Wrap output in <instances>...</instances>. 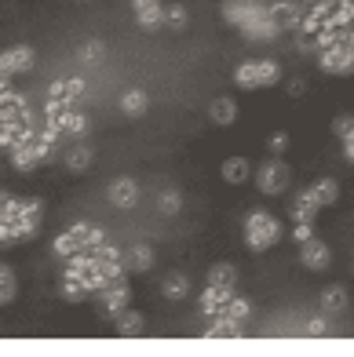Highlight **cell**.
Masks as SVG:
<instances>
[{
	"instance_id": "1f68e13d",
	"label": "cell",
	"mask_w": 354,
	"mask_h": 357,
	"mask_svg": "<svg viewBox=\"0 0 354 357\" xmlns=\"http://www.w3.org/2000/svg\"><path fill=\"white\" fill-rule=\"evenodd\" d=\"M186 22H190V15H186L183 4H168V8H165V26H168V29H175V33H179V29H186Z\"/></svg>"
},
{
	"instance_id": "9c48e42d",
	"label": "cell",
	"mask_w": 354,
	"mask_h": 357,
	"mask_svg": "<svg viewBox=\"0 0 354 357\" xmlns=\"http://www.w3.org/2000/svg\"><path fill=\"white\" fill-rule=\"evenodd\" d=\"M99 299H103V310H106L110 317H117L121 310H128V303H132V288H128V278L110 281V284L99 291Z\"/></svg>"
},
{
	"instance_id": "ac0fdd59",
	"label": "cell",
	"mask_w": 354,
	"mask_h": 357,
	"mask_svg": "<svg viewBox=\"0 0 354 357\" xmlns=\"http://www.w3.org/2000/svg\"><path fill=\"white\" fill-rule=\"evenodd\" d=\"M147 109H150V95L142 88H128L121 95V113H124V117H142Z\"/></svg>"
},
{
	"instance_id": "e575fe53",
	"label": "cell",
	"mask_w": 354,
	"mask_h": 357,
	"mask_svg": "<svg viewBox=\"0 0 354 357\" xmlns=\"http://www.w3.org/2000/svg\"><path fill=\"white\" fill-rule=\"evenodd\" d=\"M66 132H70V135H84V132H88V117H84L77 106H70V113H66Z\"/></svg>"
},
{
	"instance_id": "d4e9b609",
	"label": "cell",
	"mask_w": 354,
	"mask_h": 357,
	"mask_svg": "<svg viewBox=\"0 0 354 357\" xmlns=\"http://www.w3.org/2000/svg\"><path fill=\"white\" fill-rule=\"evenodd\" d=\"M161 291H165V299H168V303H183V299L190 296V281L183 278V273H172Z\"/></svg>"
},
{
	"instance_id": "603a6c76",
	"label": "cell",
	"mask_w": 354,
	"mask_h": 357,
	"mask_svg": "<svg viewBox=\"0 0 354 357\" xmlns=\"http://www.w3.org/2000/svg\"><path fill=\"white\" fill-rule=\"evenodd\" d=\"M132 273H147L154 270V248L150 245H135L132 252H128V263H124Z\"/></svg>"
},
{
	"instance_id": "d6986e66",
	"label": "cell",
	"mask_w": 354,
	"mask_h": 357,
	"mask_svg": "<svg viewBox=\"0 0 354 357\" xmlns=\"http://www.w3.org/2000/svg\"><path fill=\"white\" fill-rule=\"evenodd\" d=\"M252 178V165L245 157H230V160H223V183H230V186H241V183H249Z\"/></svg>"
},
{
	"instance_id": "6da1fadb",
	"label": "cell",
	"mask_w": 354,
	"mask_h": 357,
	"mask_svg": "<svg viewBox=\"0 0 354 357\" xmlns=\"http://www.w3.org/2000/svg\"><path fill=\"white\" fill-rule=\"evenodd\" d=\"M55 135H47L44 128H34L19 146L11 150V165L19 168V172H34V168H40L47 157H52V150H55Z\"/></svg>"
},
{
	"instance_id": "8992f818",
	"label": "cell",
	"mask_w": 354,
	"mask_h": 357,
	"mask_svg": "<svg viewBox=\"0 0 354 357\" xmlns=\"http://www.w3.org/2000/svg\"><path fill=\"white\" fill-rule=\"evenodd\" d=\"M260 15H267V0H223V19L237 29Z\"/></svg>"
},
{
	"instance_id": "d590c367",
	"label": "cell",
	"mask_w": 354,
	"mask_h": 357,
	"mask_svg": "<svg viewBox=\"0 0 354 357\" xmlns=\"http://www.w3.org/2000/svg\"><path fill=\"white\" fill-rule=\"evenodd\" d=\"M91 230H95V226H91V222H84V219H80V222H73V226H70V237L77 241V248H84L88 241H91Z\"/></svg>"
},
{
	"instance_id": "f35d334b",
	"label": "cell",
	"mask_w": 354,
	"mask_h": 357,
	"mask_svg": "<svg viewBox=\"0 0 354 357\" xmlns=\"http://www.w3.org/2000/svg\"><path fill=\"white\" fill-rule=\"evenodd\" d=\"M314 237V222H296L293 226V241L296 245H303V241H311Z\"/></svg>"
},
{
	"instance_id": "44dd1931",
	"label": "cell",
	"mask_w": 354,
	"mask_h": 357,
	"mask_svg": "<svg viewBox=\"0 0 354 357\" xmlns=\"http://www.w3.org/2000/svg\"><path fill=\"white\" fill-rule=\"evenodd\" d=\"M208 117H212V124L227 128V124L237 121V102L234 99H216L212 106H208Z\"/></svg>"
},
{
	"instance_id": "ffe728a7",
	"label": "cell",
	"mask_w": 354,
	"mask_h": 357,
	"mask_svg": "<svg viewBox=\"0 0 354 357\" xmlns=\"http://www.w3.org/2000/svg\"><path fill=\"white\" fill-rule=\"evenodd\" d=\"M307 193H311V201L318 208H329V204H336V197H340V186H336V178H318L314 186H307Z\"/></svg>"
},
{
	"instance_id": "4316f807",
	"label": "cell",
	"mask_w": 354,
	"mask_h": 357,
	"mask_svg": "<svg viewBox=\"0 0 354 357\" xmlns=\"http://www.w3.org/2000/svg\"><path fill=\"white\" fill-rule=\"evenodd\" d=\"M249 314H252V303H249V299H241V296H234V299L227 303V310H223L219 317H227V321H234V324H241V328H245Z\"/></svg>"
},
{
	"instance_id": "b9f144b4",
	"label": "cell",
	"mask_w": 354,
	"mask_h": 357,
	"mask_svg": "<svg viewBox=\"0 0 354 357\" xmlns=\"http://www.w3.org/2000/svg\"><path fill=\"white\" fill-rule=\"evenodd\" d=\"M340 47H347V52L354 55V26H347L344 33H340Z\"/></svg>"
},
{
	"instance_id": "f1b7e54d",
	"label": "cell",
	"mask_w": 354,
	"mask_h": 357,
	"mask_svg": "<svg viewBox=\"0 0 354 357\" xmlns=\"http://www.w3.org/2000/svg\"><path fill=\"white\" fill-rule=\"evenodd\" d=\"M15 296H19V281H15L11 266H0V306H8Z\"/></svg>"
},
{
	"instance_id": "5b68a950",
	"label": "cell",
	"mask_w": 354,
	"mask_h": 357,
	"mask_svg": "<svg viewBox=\"0 0 354 357\" xmlns=\"http://www.w3.org/2000/svg\"><path fill=\"white\" fill-rule=\"evenodd\" d=\"M34 47L29 44H15L8 47V52H0V80H11V77H19V73H29L34 70Z\"/></svg>"
},
{
	"instance_id": "3957f363",
	"label": "cell",
	"mask_w": 354,
	"mask_h": 357,
	"mask_svg": "<svg viewBox=\"0 0 354 357\" xmlns=\"http://www.w3.org/2000/svg\"><path fill=\"white\" fill-rule=\"evenodd\" d=\"M281 80V66L274 59H252V62H241L234 70V84L245 88V91H256V88H270Z\"/></svg>"
},
{
	"instance_id": "74e56055",
	"label": "cell",
	"mask_w": 354,
	"mask_h": 357,
	"mask_svg": "<svg viewBox=\"0 0 354 357\" xmlns=\"http://www.w3.org/2000/svg\"><path fill=\"white\" fill-rule=\"evenodd\" d=\"M336 135H340L344 142H354V117H336Z\"/></svg>"
},
{
	"instance_id": "4fadbf2b",
	"label": "cell",
	"mask_w": 354,
	"mask_h": 357,
	"mask_svg": "<svg viewBox=\"0 0 354 357\" xmlns=\"http://www.w3.org/2000/svg\"><path fill=\"white\" fill-rule=\"evenodd\" d=\"M267 15H270V19H274L281 29H296L300 19H303V4H296V0H270Z\"/></svg>"
},
{
	"instance_id": "ee69618b",
	"label": "cell",
	"mask_w": 354,
	"mask_h": 357,
	"mask_svg": "<svg viewBox=\"0 0 354 357\" xmlns=\"http://www.w3.org/2000/svg\"><path fill=\"white\" fill-rule=\"evenodd\" d=\"M344 157H347L351 165H354V142H344Z\"/></svg>"
},
{
	"instance_id": "9a60e30c",
	"label": "cell",
	"mask_w": 354,
	"mask_h": 357,
	"mask_svg": "<svg viewBox=\"0 0 354 357\" xmlns=\"http://www.w3.org/2000/svg\"><path fill=\"white\" fill-rule=\"evenodd\" d=\"M106 197H110V204H114V208H132L139 201V183H135V178H128V175H121V178L110 183Z\"/></svg>"
},
{
	"instance_id": "e0dca14e",
	"label": "cell",
	"mask_w": 354,
	"mask_h": 357,
	"mask_svg": "<svg viewBox=\"0 0 354 357\" xmlns=\"http://www.w3.org/2000/svg\"><path fill=\"white\" fill-rule=\"evenodd\" d=\"M318 212H321V208L311 201L307 190H300L296 197H293V204H288V215H293V222H314Z\"/></svg>"
},
{
	"instance_id": "836d02e7",
	"label": "cell",
	"mask_w": 354,
	"mask_h": 357,
	"mask_svg": "<svg viewBox=\"0 0 354 357\" xmlns=\"http://www.w3.org/2000/svg\"><path fill=\"white\" fill-rule=\"evenodd\" d=\"M52 252H55L59 259H70V255H73V252H80V248H77V241H73V237H70V230H66V234H59V237L52 241Z\"/></svg>"
},
{
	"instance_id": "277c9868",
	"label": "cell",
	"mask_w": 354,
	"mask_h": 357,
	"mask_svg": "<svg viewBox=\"0 0 354 357\" xmlns=\"http://www.w3.org/2000/svg\"><path fill=\"white\" fill-rule=\"evenodd\" d=\"M288 183H293V172H288V165L281 157L263 160L260 172H256V186H260V193H267V197H281L288 190Z\"/></svg>"
},
{
	"instance_id": "d6a6232c",
	"label": "cell",
	"mask_w": 354,
	"mask_h": 357,
	"mask_svg": "<svg viewBox=\"0 0 354 357\" xmlns=\"http://www.w3.org/2000/svg\"><path fill=\"white\" fill-rule=\"evenodd\" d=\"M157 204H161V212H165V215H179V208H183V193H179V190H165Z\"/></svg>"
},
{
	"instance_id": "7bdbcfd3",
	"label": "cell",
	"mask_w": 354,
	"mask_h": 357,
	"mask_svg": "<svg viewBox=\"0 0 354 357\" xmlns=\"http://www.w3.org/2000/svg\"><path fill=\"white\" fill-rule=\"evenodd\" d=\"M303 91H307V80H303V77L288 80V95H303Z\"/></svg>"
},
{
	"instance_id": "30bf717a",
	"label": "cell",
	"mask_w": 354,
	"mask_h": 357,
	"mask_svg": "<svg viewBox=\"0 0 354 357\" xmlns=\"http://www.w3.org/2000/svg\"><path fill=\"white\" fill-rule=\"evenodd\" d=\"M300 263L307 266V270H329L332 266V252H329V245L325 241H318V237H311V241H303L300 245Z\"/></svg>"
},
{
	"instance_id": "7a4b0ae2",
	"label": "cell",
	"mask_w": 354,
	"mask_h": 357,
	"mask_svg": "<svg viewBox=\"0 0 354 357\" xmlns=\"http://www.w3.org/2000/svg\"><path fill=\"white\" fill-rule=\"evenodd\" d=\"M281 241V222L263 212V208H256V212L245 215V245L252 252H267V248H274Z\"/></svg>"
},
{
	"instance_id": "2e32d148",
	"label": "cell",
	"mask_w": 354,
	"mask_h": 357,
	"mask_svg": "<svg viewBox=\"0 0 354 357\" xmlns=\"http://www.w3.org/2000/svg\"><path fill=\"white\" fill-rule=\"evenodd\" d=\"M40 226H29V222H0V248H15V245H26V241L37 237Z\"/></svg>"
},
{
	"instance_id": "5bb4252c",
	"label": "cell",
	"mask_w": 354,
	"mask_h": 357,
	"mask_svg": "<svg viewBox=\"0 0 354 357\" xmlns=\"http://www.w3.org/2000/svg\"><path fill=\"white\" fill-rule=\"evenodd\" d=\"M47 99H52V102H66V106H77L80 99H84V80H80V77L55 80V84L47 88Z\"/></svg>"
},
{
	"instance_id": "ab89813d",
	"label": "cell",
	"mask_w": 354,
	"mask_h": 357,
	"mask_svg": "<svg viewBox=\"0 0 354 357\" xmlns=\"http://www.w3.org/2000/svg\"><path fill=\"white\" fill-rule=\"evenodd\" d=\"M267 150L274 153V157H281V153L288 150V135H285V132H278V135H270V146H267Z\"/></svg>"
},
{
	"instance_id": "cb8c5ba5",
	"label": "cell",
	"mask_w": 354,
	"mask_h": 357,
	"mask_svg": "<svg viewBox=\"0 0 354 357\" xmlns=\"http://www.w3.org/2000/svg\"><path fill=\"white\" fill-rule=\"evenodd\" d=\"M208 284H219V288H234L237 284V266L234 263H219L208 270Z\"/></svg>"
},
{
	"instance_id": "8fae6325",
	"label": "cell",
	"mask_w": 354,
	"mask_h": 357,
	"mask_svg": "<svg viewBox=\"0 0 354 357\" xmlns=\"http://www.w3.org/2000/svg\"><path fill=\"white\" fill-rule=\"evenodd\" d=\"M285 33V29L270 19V15H260V19H252V22H245L241 26V37L245 40H256V44H270V40H278Z\"/></svg>"
},
{
	"instance_id": "7402d4cb",
	"label": "cell",
	"mask_w": 354,
	"mask_h": 357,
	"mask_svg": "<svg viewBox=\"0 0 354 357\" xmlns=\"http://www.w3.org/2000/svg\"><path fill=\"white\" fill-rule=\"evenodd\" d=\"M347 288H340V284H332V288H325L321 291V310L325 314H344L347 310Z\"/></svg>"
},
{
	"instance_id": "7dc6e473",
	"label": "cell",
	"mask_w": 354,
	"mask_h": 357,
	"mask_svg": "<svg viewBox=\"0 0 354 357\" xmlns=\"http://www.w3.org/2000/svg\"><path fill=\"white\" fill-rule=\"evenodd\" d=\"M311 4H314V0H311Z\"/></svg>"
},
{
	"instance_id": "7c38bea8",
	"label": "cell",
	"mask_w": 354,
	"mask_h": 357,
	"mask_svg": "<svg viewBox=\"0 0 354 357\" xmlns=\"http://www.w3.org/2000/svg\"><path fill=\"white\" fill-rule=\"evenodd\" d=\"M234 299V288H219V284H205V291H201V314L212 321V317H219L223 310H227V303Z\"/></svg>"
},
{
	"instance_id": "60d3db41",
	"label": "cell",
	"mask_w": 354,
	"mask_h": 357,
	"mask_svg": "<svg viewBox=\"0 0 354 357\" xmlns=\"http://www.w3.org/2000/svg\"><path fill=\"white\" fill-rule=\"evenodd\" d=\"M99 55H103V44L99 40H91V44L80 47V59H84V62H99Z\"/></svg>"
},
{
	"instance_id": "ba28073f",
	"label": "cell",
	"mask_w": 354,
	"mask_h": 357,
	"mask_svg": "<svg viewBox=\"0 0 354 357\" xmlns=\"http://www.w3.org/2000/svg\"><path fill=\"white\" fill-rule=\"evenodd\" d=\"M132 15H135L139 29H147V33L165 29V4L161 0H132Z\"/></svg>"
},
{
	"instance_id": "52a82bcc",
	"label": "cell",
	"mask_w": 354,
	"mask_h": 357,
	"mask_svg": "<svg viewBox=\"0 0 354 357\" xmlns=\"http://www.w3.org/2000/svg\"><path fill=\"white\" fill-rule=\"evenodd\" d=\"M318 70L321 73H332V77H347L354 73V55L347 52V47H329V52H318Z\"/></svg>"
},
{
	"instance_id": "4dcf8cb0",
	"label": "cell",
	"mask_w": 354,
	"mask_h": 357,
	"mask_svg": "<svg viewBox=\"0 0 354 357\" xmlns=\"http://www.w3.org/2000/svg\"><path fill=\"white\" fill-rule=\"evenodd\" d=\"M117 332H121V335H139V332H142V314L121 310V314H117Z\"/></svg>"
},
{
	"instance_id": "83f0119b",
	"label": "cell",
	"mask_w": 354,
	"mask_h": 357,
	"mask_svg": "<svg viewBox=\"0 0 354 357\" xmlns=\"http://www.w3.org/2000/svg\"><path fill=\"white\" fill-rule=\"evenodd\" d=\"M91 160H95L91 146H73V150L66 153V168H70V172H88Z\"/></svg>"
},
{
	"instance_id": "484cf974",
	"label": "cell",
	"mask_w": 354,
	"mask_h": 357,
	"mask_svg": "<svg viewBox=\"0 0 354 357\" xmlns=\"http://www.w3.org/2000/svg\"><path fill=\"white\" fill-rule=\"evenodd\" d=\"M205 335L208 339H237L241 335V324H234L227 317H212V324L205 328Z\"/></svg>"
},
{
	"instance_id": "8d00e7d4",
	"label": "cell",
	"mask_w": 354,
	"mask_h": 357,
	"mask_svg": "<svg viewBox=\"0 0 354 357\" xmlns=\"http://www.w3.org/2000/svg\"><path fill=\"white\" fill-rule=\"evenodd\" d=\"M307 335H329L332 332V324H329V314H321V317H311L307 321V328H303Z\"/></svg>"
},
{
	"instance_id": "f6af8a7d",
	"label": "cell",
	"mask_w": 354,
	"mask_h": 357,
	"mask_svg": "<svg viewBox=\"0 0 354 357\" xmlns=\"http://www.w3.org/2000/svg\"><path fill=\"white\" fill-rule=\"evenodd\" d=\"M8 197H11V193H8L4 186H0V201H8Z\"/></svg>"
},
{
	"instance_id": "f546056e",
	"label": "cell",
	"mask_w": 354,
	"mask_h": 357,
	"mask_svg": "<svg viewBox=\"0 0 354 357\" xmlns=\"http://www.w3.org/2000/svg\"><path fill=\"white\" fill-rule=\"evenodd\" d=\"M62 299L66 303H84L88 299V284L80 278H62Z\"/></svg>"
},
{
	"instance_id": "bcb514c9",
	"label": "cell",
	"mask_w": 354,
	"mask_h": 357,
	"mask_svg": "<svg viewBox=\"0 0 354 357\" xmlns=\"http://www.w3.org/2000/svg\"><path fill=\"white\" fill-rule=\"evenodd\" d=\"M11 88V80H0V91H8Z\"/></svg>"
}]
</instances>
